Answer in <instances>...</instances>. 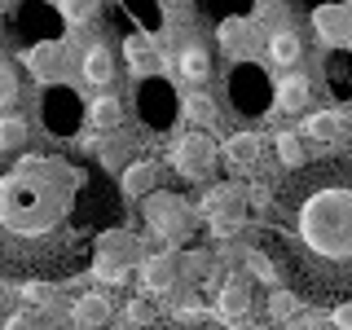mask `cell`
I'll list each match as a JSON object with an SVG mask.
<instances>
[{
  "mask_svg": "<svg viewBox=\"0 0 352 330\" xmlns=\"http://www.w3.org/2000/svg\"><path fill=\"white\" fill-rule=\"evenodd\" d=\"M27 71L36 75V80H44V84H62V75H66V49H62V44H53V40L31 44V49H27Z\"/></svg>",
  "mask_w": 352,
  "mask_h": 330,
  "instance_id": "cell-14",
  "label": "cell"
},
{
  "mask_svg": "<svg viewBox=\"0 0 352 330\" xmlns=\"http://www.w3.org/2000/svg\"><path fill=\"white\" fill-rule=\"evenodd\" d=\"M84 119V106H80V93L71 84H49V93L40 97V124L49 137H71Z\"/></svg>",
  "mask_w": 352,
  "mask_h": 330,
  "instance_id": "cell-9",
  "label": "cell"
},
{
  "mask_svg": "<svg viewBox=\"0 0 352 330\" xmlns=\"http://www.w3.org/2000/svg\"><path fill=\"white\" fill-rule=\"evenodd\" d=\"M124 5H128V14H132V18H141V27H159V22H163V18H159V9H154L150 0H124Z\"/></svg>",
  "mask_w": 352,
  "mask_h": 330,
  "instance_id": "cell-36",
  "label": "cell"
},
{
  "mask_svg": "<svg viewBox=\"0 0 352 330\" xmlns=\"http://www.w3.org/2000/svg\"><path fill=\"white\" fill-rule=\"evenodd\" d=\"M172 62H176V71H181L185 84H207V80H212V49H207L203 40H194V36L176 49Z\"/></svg>",
  "mask_w": 352,
  "mask_h": 330,
  "instance_id": "cell-15",
  "label": "cell"
},
{
  "mask_svg": "<svg viewBox=\"0 0 352 330\" xmlns=\"http://www.w3.org/2000/svg\"><path fill=\"white\" fill-rule=\"evenodd\" d=\"M300 300H304L300 291H273L269 295V317L273 322H295V317H300Z\"/></svg>",
  "mask_w": 352,
  "mask_h": 330,
  "instance_id": "cell-28",
  "label": "cell"
},
{
  "mask_svg": "<svg viewBox=\"0 0 352 330\" xmlns=\"http://www.w3.org/2000/svg\"><path fill=\"white\" fill-rule=\"evenodd\" d=\"M251 330H273V326H251Z\"/></svg>",
  "mask_w": 352,
  "mask_h": 330,
  "instance_id": "cell-44",
  "label": "cell"
},
{
  "mask_svg": "<svg viewBox=\"0 0 352 330\" xmlns=\"http://www.w3.org/2000/svg\"><path fill=\"white\" fill-rule=\"evenodd\" d=\"M344 14H339V9H330V5H322V9H317V31H322V40L326 44H339V40H344L348 36V27H344Z\"/></svg>",
  "mask_w": 352,
  "mask_h": 330,
  "instance_id": "cell-31",
  "label": "cell"
},
{
  "mask_svg": "<svg viewBox=\"0 0 352 330\" xmlns=\"http://www.w3.org/2000/svg\"><path fill=\"white\" fill-rule=\"evenodd\" d=\"M168 163L176 168V176L203 185V181H212L216 168L225 163V150L212 141V132H207V128H190L185 137H176V146L168 150Z\"/></svg>",
  "mask_w": 352,
  "mask_h": 330,
  "instance_id": "cell-4",
  "label": "cell"
},
{
  "mask_svg": "<svg viewBox=\"0 0 352 330\" xmlns=\"http://www.w3.org/2000/svg\"><path fill=\"white\" fill-rule=\"evenodd\" d=\"M269 58L278 66H295L304 58V40L295 36V31H273L269 36Z\"/></svg>",
  "mask_w": 352,
  "mask_h": 330,
  "instance_id": "cell-23",
  "label": "cell"
},
{
  "mask_svg": "<svg viewBox=\"0 0 352 330\" xmlns=\"http://www.w3.org/2000/svg\"><path fill=\"white\" fill-rule=\"evenodd\" d=\"M110 313H115V308H110V300L102 291H88V295H80V300L71 304V322L80 330H106Z\"/></svg>",
  "mask_w": 352,
  "mask_h": 330,
  "instance_id": "cell-19",
  "label": "cell"
},
{
  "mask_svg": "<svg viewBox=\"0 0 352 330\" xmlns=\"http://www.w3.org/2000/svg\"><path fill=\"white\" fill-rule=\"evenodd\" d=\"M216 44H220V53H225V58L247 62V58H251V49H256V27H251L247 18H220V27H216Z\"/></svg>",
  "mask_w": 352,
  "mask_h": 330,
  "instance_id": "cell-13",
  "label": "cell"
},
{
  "mask_svg": "<svg viewBox=\"0 0 352 330\" xmlns=\"http://www.w3.org/2000/svg\"><path fill=\"white\" fill-rule=\"evenodd\" d=\"M128 322L132 326H150V304L146 300H132L128 304Z\"/></svg>",
  "mask_w": 352,
  "mask_h": 330,
  "instance_id": "cell-39",
  "label": "cell"
},
{
  "mask_svg": "<svg viewBox=\"0 0 352 330\" xmlns=\"http://www.w3.org/2000/svg\"><path fill=\"white\" fill-rule=\"evenodd\" d=\"M295 330H339L335 322H322V317H300L295 322Z\"/></svg>",
  "mask_w": 352,
  "mask_h": 330,
  "instance_id": "cell-41",
  "label": "cell"
},
{
  "mask_svg": "<svg viewBox=\"0 0 352 330\" xmlns=\"http://www.w3.org/2000/svg\"><path fill=\"white\" fill-rule=\"evenodd\" d=\"M335 326L339 330H352V304H335Z\"/></svg>",
  "mask_w": 352,
  "mask_h": 330,
  "instance_id": "cell-42",
  "label": "cell"
},
{
  "mask_svg": "<svg viewBox=\"0 0 352 330\" xmlns=\"http://www.w3.org/2000/svg\"><path fill=\"white\" fill-rule=\"evenodd\" d=\"M242 264H247V269H251V278H260V282H278V260H273V256H264V251H247V260H242Z\"/></svg>",
  "mask_w": 352,
  "mask_h": 330,
  "instance_id": "cell-33",
  "label": "cell"
},
{
  "mask_svg": "<svg viewBox=\"0 0 352 330\" xmlns=\"http://www.w3.org/2000/svg\"><path fill=\"white\" fill-rule=\"evenodd\" d=\"M5 330H36V317H31V313H14L5 322Z\"/></svg>",
  "mask_w": 352,
  "mask_h": 330,
  "instance_id": "cell-40",
  "label": "cell"
},
{
  "mask_svg": "<svg viewBox=\"0 0 352 330\" xmlns=\"http://www.w3.org/2000/svg\"><path fill=\"white\" fill-rule=\"evenodd\" d=\"M80 71H84V80L93 84V88H110L115 84V53H110V44L106 40H93L84 49V58H80Z\"/></svg>",
  "mask_w": 352,
  "mask_h": 330,
  "instance_id": "cell-17",
  "label": "cell"
},
{
  "mask_svg": "<svg viewBox=\"0 0 352 330\" xmlns=\"http://www.w3.org/2000/svg\"><path fill=\"white\" fill-rule=\"evenodd\" d=\"M22 141H27V124H22L18 115H5V124H0V154L14 159V154L22 150Z\"/></svg>",
  "mask_w": 352,
  "mask_h": 330,
  "instance_id": "cell-30",
  "label": "cell"
},
{
  "mask_svg": "<svg viewBox=\"0 0 352 330\" xmlns=\"http://www.w3.org/2000/svg\"><path fill=\"white\" fill-rule=\"evenodd\" d=\"M220 150H225V168L229 172H234V176H247V172H256L264 141L256 137V132H234V137H229Z\"/></svg>",
  "mask_w": 352,
  "mask_h": 330,
  "instance_id": "cell-16",
  "label": "cell"
},
{
  "mask_svg": "<svg viewBox=\"0 0 352 330\" xmlns=\"http://www.w3.org/2000/svg\"><path fill=\"white\" fill-rule=\"evenodd\" d=\"M278 159L286 163V168H304V141L295 137V132H278Z\"/></svg>",
  "mask_w": 352,
  "mask_h": 330,
  "instance_id": "cell-32",
  "label": "cell"
},
{
  "mask_svg": "<svg viewBox=\"0 0 352 330\" xmlns=\"http://www.w3.org/2000/svg\"><path fill=\"white\" fill-rule=\"evenodd\" d=\"M304 5H317V9H322V5H335V0H304Z\"/></svg>",
  "mask_w": 352,
  "mask_h": 330,
  "instance_id": "cell-43",
  "label": "cell"
},
{
  "mask_svg": "<svg viewBox=\"0 0 352 330\" xmlns=\"http://www.w3.org/2000/svg\"><path fill=\"white\" fill-rule=\"evenodd\" d=\"M18 102V71L14 62H0V106H14Z\"/></svg>",
  "mask_w": 352,
  "mask_h": 330,
  "instance_id": "cell-35",
  "label": "cell"
},
{
  "mask_svg": "<svg viewBox=\"0 0 352 330\" xmlns=\"http://www.w3.org/2000/svg\"><path fill=\"white\" fill-rule=\"evenodd\" d=\"M124 53H128V66H132V75H137V80L150 71L154 62H159V58H154L150 36H128V40H124Z\"/></svg>",
  "mask_w": 352,
  "mask_h": 330,
  "instance_id": "cell-24",
  "label": "cell"
},
{
  "mask_svg": "<svg viewBox=\"0 0 352 330\" xmlns=\"http://www.w3.org/2000/svg\"><path fill=\"white\" fill-rule=\"evenodd\" d=\"M225 88H229V106H234L238 115H247V119L264 115V110L273 106V97H278V88L269 84V75H264L256 62H234Z\"/></svg>",
  "mask_w": 352,
  "mask_h": 330,
  "instance_id": "cell-6",
  "label": "cell"
},
{
  "mask_svg": "<svg viewBox=\"0 0 352 330\" xmlns=\"http://www.w3.org/2000/svg\"><path fill=\"white\" fill-rule=\"evenodd\" d=\"M128 154H132L128 141H102V163H106V168H115L119 159H128Z\"/></svg>",
  "mask_w": 352,
  "mask_h": 330,
  "instance_id": "cell-37",
  "label": "cell"
},
{
  "mask_svg": "<svg viewBox=\"0 0 352 330\" xmlns=\"http://www.w3.org/2000/svg\"><path fill=\"white\" fill-rule=\"evenodd\" d=\"M137 115L150 132H163L176 124V115H185V102H176V88L154 75V80H141L137 88Z\"/></svg>",
  "mask_w": 352,
  "mask_h": 330,
  "instance_id": "cell-8",
  "label": "cell"
},
{
  "mask_svg": "<svg viewBox=\"0 0 352 330\" xmlns=\"http://www.w3.org/2000/svg\"><path fill=\"white\" fill-rule=\"evenodd\" d=\"M141 291L146 295H168L176 282H181V260L172 251H154V256L141 260Z\"/></svg>",
  "mask_w": 352,
  "mask_h": 330,
  "instance_id": "cell-12",
  "label": "cell"
},
{
  "mask_svg": "<svg viewBox=\"0 0 352 330\" xmlns=\"http://www.w3.org/2000/svg\"><path fill=\"white\" fill-rule=\"evenodd\" d=\"M141 330H220V326H203V322H150Z\"/></svg>",
  "mask_w": 352,
  "mask_h": 330,
  "instance_id": "cell-38",
  "label": "cell"
},
{
  "mask_svg": "<svg viewBox=\"0 0 352 330\" xmlns=\"http://www.w3.org/2000/svg\"><path fill=\"white\" fill-rule=\"evenodd\" d=\"M22 304L53 308V304H58V286H53L49 278H27V282H22Z\"/></svg>",
  "mask_w": 352,
  "mask_h": 330,
  "instance_id": "cell-26",
  "label": "cell"
},
{
  "mask_svg": "<svg viewBox=\"0 0 352 330\" xmlns=\"http://www.w3.org/2000/svg\"><path fill=\"white\" fill-rule=\"evenodd\" d=\"M154 181H159L154 163H150V159H132L128 172H124V198H146L150 190H159Z\"/></svg>",
  "mask_w": 352,
  "mask_h": 330,
  "instance_id": "cell-20",
  "label": "cell"
},
{
  "mask_svg": "<svg viewBox=\"0 0 352 330\" xmlns=\"http://www.w3.org/2000/svg\"><path fill=\"white\" fill-rule=\"evenodd\" d=\"M62 9H49V5H40V0H27V5H18V14H14V36L22 40H31V44H44V40H58V31H62Z\"/></svg>",
  "mask_w": 352,
  "mask_h": 330,
  "instance_id": "cell-10",
  "label": "cell"
},
{
  "mask_svg": "<svg viewBox=\"0 0 352 330\" xmlns=\"http://www.w3.org/2000/svg\"><path fill=\"white\" fill-rule=\"evenodd\" d=\"M326 84H330V93H335L339 102L352 97V53H335V58H326Z\"/></svg>",
  "mask_w": 352,
  "mask_h": 330,
  "instance_id": "cell-22",
  "label": "cell"
},
{
  "mask_svg": "<svg viewBox=\"0 0 352 330\" xmlns=\"http://www.w3.org/2000/svg\"><path fill=\"white\" fill-rule=\"evenodd\" d=\"M344 115L339 110H317V115H304V124H300V132L313 146H322V150H330V146H339L344 141Z\"/></svg>",
  "mask_w": 352,
  "mask_h": 330,
  "instance_id": "cell-18",
  "label": "cell"
},
{
  "mask_svg": "<svg viewBox=\"0 0 352 330\" xmlns=\"http://www.w3.org/2000/svg\"><path fill=\"white\" fill-rule=\"evenodd\" d=\"M137 242L132 234L124 229H106L102 238H97V256H93V273L102 278L106 286H124L132 278V269H137Z\"/></svg>",
  "mask_w": 352,
  "mask_h": 330,
  "instance_id": "cell-7",
  "label": "cell"
},
{
  "mask_svg": "<svg viewBox=\"0 0 352 330\" xmlns=\"http://www.w3.org/2000/svg\"><path fill=\"white\" fill-rule=\"evenodd\" d=\"M198 212H203V220L212 225L216 238H234L238 229L247 225L251 203H247V190H242V185H212V190L203 194V203H198Z\"/></svg>",
  "mask_w": 352,
  "mask_h": 330,
  "instance_id": "cell-5",
  "label": "cell"
},
{
  "mask_svg": "<svg viewBox=\"0 0 352 330\" xmlns=\"http://www.w3.org/2000/svg\"><path fill=\"white\" fill-rule=\"evenodd\" d=\"M207 5V14H212L216 22L220 18H247L251 14V0H203Z\"/></svg>",
  "mask_w": 352,
  "mask_h": 330,
  "instance_id": "cell-34",
  "label": "cell"
},
{
  "mask_svg": "<svg viewBox=\"0 0 352 330\" xmlns=\"http://www.w3.org/2000/svg\"><path fill=\"white\" fill-rule=\"evenodd\" d=\"M185 119H190L194 128H216V106H212V97L190 93V97H185Z\"/></svg>",
  "mask_w": 352,
  "mask_h": 330,
  "instance_id": "cell-29",
  "label": "cell"
},
{
  "mask_svg": "<svg viewBox=\"0 0 352 330\" xmlns=\"http://www.w3.org/2000/svg\"><path fill=\"white\" fill-rule=\"evenodd\" d=\"M216 313H220V322H229V326H242V322H247V317L256 313V291H251V278L234 273V278L220 286Z\"/></svg>",
  "mask_w": 352,
  "mask_h": 330,
  "instance_id": "cell-11",
  "label": "cell"
},
{
  "mask_svg": "<svg viewBox=\"0 0 352 330\" xmlns=\"http://www.w3.org/2000/svg\"><path fill=\"white\" fill-rule=\"evenodd\" d=\"M264 247L308 304H352V159L330 154L286 176Z\"/></svg>",
  "mask_w": 352,
  "mask_h": 330,
  "instance_id": "cell-2",
  "label": "cell"
},
{
  "mask_svg": "<svg viewBox=\"0 0 352 330\" xmlns=\"http://www.w3.org/2000/svg\"><path fill=\"white\" fill-rule=\"evenodd\" d=\"M141 220H146V229L154 238L176 242V247H185L190 234H194L190 203H185L181 194H172V190H150L146 198H141Z\"/></svg>",
  "mask_w": 352,
  "mask_h": 330,
  "instance_id": "cell-3",
  "label": "cell"
},
{
  "mask_svg": "<svg viewBox=\"0 0 352 330\" xmlns=\"http://www.w3.org/2000/svg\"><path fill=\"white\" fill-rule=\"evenodd\" d=\"M110 176L66 154H22L0 176V264L9 278H71L119 225Z\"/></svg>",
  "mask_w": 352,
  "mask_h": 330,
  "instance_id": "cell-1",
  "label": "cell"
},
{
  "mask_svg": "<svg viewBox=\"0 0 352 330\" xmlns=\"http://www.w3.org/2000/svg\"><path fill=\"white\" fill-rule=\"evenodd\" d=\"M62 9V22H71V27H88L97 14H102V0H58Z\"/></svg>",
  "mask_w": 352,
  "mask_h": 330,
  "instance_id": "cell-27",
  "label": "cell"
},
{
  "mask_svg": "<svg viewBox=\"0 0 352 330\" xmlns=\"http://www.w3.org/2000/svg\"><path fill=\"white\" fill-rule=\"evenodd\" d=\"M119 119H124V106H119L110 93H102L93 106H88V128H97L102 137H110V132H119Z\"/></svg>",
  "mask_w": 352,
  "mask_h": 330,
  "instance_id": "cell-21",
  "label": "cell"
},
{
  "mask_svg": "<svg viewBox=\"0 0 352 330\" xmlns=\"http://www.w3.org/2000/svg\"><path fill=\"white\" fill-rule=\"evenodd\" d=\"M278 106L282 110H304L308 106V75H286L278 84Z\"/></svg>",
  "mask_w": 352,
  "mask_h": 330,
  "instance_id": "cell-25",
  "label": "cell"
}]
</instances>
